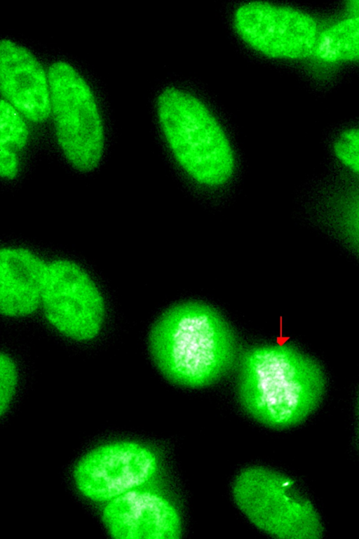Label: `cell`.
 Instances as JSON below:
<instances>
[{
  "label": "cell",
  "instance_id": "cell-10",
  "mask_svg": "<svg viewBox=\"0 0 359 539\" xmlns=\"http://www.w3.org/2000/svg\"><path fill=\"white\" fill-rule=\"evenodd\" d=\"M43 66L25 47L9 39L0 41V88L3 97L34 123L51 112L50 90Z\"/></svg>",
  "mask_w": 359,
  "mask_h": 539
},
{
  "label": "cell",
  "instance_id": "cell-12",
  "mask_svg": "<svg viewBox=\"0 0 359 539\" xmlns=\"http://www.w3.org/2000/svg\"><path fill=\"white\" fill-rule=\"evenodd\" d=\"M314 51L326 62L359 61V16L343 20L322 32Z\"/></svg>",
  "mask_w": 359,
  "mask_h": 539
},
{
  "label": "cell",
  "instance_id": "cell-11",
  "mask_svg": "<svg viewBox=\"0 0 359 539\" xmlns=\"http://www.w3.org/2000/svg\"><path fill=\"white\" fill-rule=\"evenodd\" d=\"M48 265L24 248L0 251V310L10 317L34 312L41 300Z\"/></svg>",
  "mask_w": 359,
  "mask_h": 539
},
{
  "label": "cell",
  "instance_id": "cell-9",
  "mask_svg": "<svg viewBox=\"0 0 359 539\" xmlns=\"http://www.w3.org/2000/svg\"><path fill=\"white\" fill-rule=\"evenodd\" d=\"M102 521L116 539H177L182 535L178 512L163 497L131 490L109 501Z\"/></svg>",
  "mask_w": 359,
  "mask_h": 539
},
{
  "label": "cell",
  "instance_id": "cell-17",
  "mask_svg": "<svg viewBox=\"0 0 359 539\" xmlns=\"http://www.w3.org/2000/svg\"><path fill=\"white\" fill-rule=\"evenodd\" d=\"M347 11L353 16H359V0H351L346 3Z\"/></svg>",
  "mask_w": 359,
  "mask_h": 539
},
{
  "label": "cell",
  "instance_id": "cell-8",
  "mask_svg": "<svg viewBox=\"0 0 359 539\" xmlns=\"http://www.w3.org/2000/svg\"><path fill=\"white\" fill-rule=\"evenodd\" d=\"M157 467L156 456L145 446L118 441L86 454L76 464L74 477L84 496L94 501H110L148 482Z\"/></svg>",
  "mask_w": 359,
  "mask_h": 539
},
{
  "label": "cell",
  "instance_id": "cell-2",
  "mask_svg": "<svg viewBox=\"0 0 359 539\" xmlns=\"http://www.w3.org/2000/svg\"><path fill=\"white\" fill-rule=\"evenodd\" d=\"M325 389L318 364L290 345H258L240 358L238 401L251 418L272 429L304 420L320 404Z\"/></svg>",
  "mask_w": 359,
  "mask_h": 539
},
{
  "label": "cell",
  "instance_id": "cell-13",
  "mask_svg": "<svg viewBox=\"0 0 359 539\" xmlns=\"http://www.w3.org/2000/svg\"><path fill=\"white\" fill-rule=\"evenodd\" d=\"M0 146L20 149L27 144L28 129L20 112L6 100H1Z\"/></svg>",
  "mask_w": 359,
  "mask_h": 539
},
{
  "label": "cell",
  "instance_id": "cell-1",
  "mask_svg": "<svg viewBox=\"0 0 359 539\" xmlns=\"http://www.w3.org/2000/svg\"><path fill=\"white\" fill-rule=\"evenodd\" d=\"M151 359L170 382L201 388L224 376L235 364L238 344L228 321L211 305L184 300L166 309L149 334Z\"/></svg>",
  "mask_w": 359,
  "mask_h": 539
},
{
  "label": "cell",
  "instance_id": "cell-15",
  "mask_svg": "<svg viewBox=\"0 0 359 539\" xmlns=\"http://www.w3.org/2000/svg\"><path fill=\"white\" fill-rule=\"evenodd\" d=\"M17 383V371L12 359L4 353L0 357V415L3 416L12 399Z\"/></svg>",
  "mask_w": 359,
  "mask_h": 539
},
{
  "label": "cell",
  "instance_id": "cell-4",
  "mask_svg": "<svg viewBox=\"0 0 359 539\" xmlns=\"http://www.w3.org/2000/svg\"><path fill=\"white\" fill-rule=\"evenodd\" d=\"M232 491L238 509L264 533L281 539L321 538L318 512L286 475L264 467H248L236 476Z\"/></svg>",
  "mask_w": 359,
  "mask_h": 539
},
{
  "label": "cell",
  "instance_id": "cell-14",
  "mask_svg": "<svg viewBox=\"0 0 359 539\" xmlns=\"http://www.w3.org/2000/svg\"><path fill=\"white\" fill-rule=\"evenodd\" d=\"M334 151L341 162L359 173V128L347 130L339 135Z\"/></svg>",
  "mask_w": 359,
  "mask_h": 539
},
{
  "label": "cell",
  "instance_id": "cell-6",
  "mask_svg": "<svg viewBox=\"0 0 359 539\" xmlns=\"http://www.w3.org/2000/svg\"><path fill=\"white\" fill-rule=\"evenodd\" d=\"M41 302L48 321L72 339H92L102 326L103 298L88 274L74 262L59 260L48 265Z\"/></svg>",
  "mask_w": 359,
  "mask_h": 539
},
{
  "label": "cell",
  "instance_id": "cell-7",
  "mask_svg": "<svg viewBox=\"0 0 359 539\" xmlns=\"http://www.w3.org/2000/svg\"><path fill=\"white\" fill-rule=\"evenodd\" d=\"M233 20L237 33L248 44L273 58H306L314 52L319 36L309 15L267 2L242 4Z\"/></svg>",
  "mask_w": 359,
  "mask_h": 539
},
{
  "label": "cell",
  "instance_id": "cell-3",
  "mask_svg": "<svg viewBox=\"0 0 359 539\" xmlns=\"http://www.w3.org/2000/svg\"><path fill=\"white\" fill-rule=\"evenodd\" d=\"M158 119L178 163L197 182L217 186L231 176L234 159L219 123L192 95L165 89L157 102Z\"/></svg>",
  "mask_w": 359,
  "mask_h": 539
},
{
  "label": "cell",
  "instance_id": "cell-16",
  "mask_svg": "<svg viewBox=\"0 0 359 539\" xmlns=\"http://www.w3.org/2000/svg\"><path fill=\"white\" fill-rule=\"evenodd\" d=\"M18 161L15 152L0 146V173L4 178H13L18 173Z\"/></svg>",
  "mask_w": 359,
  "mask_h": 539
},
{
  "label": "cell",
  "instance_id": "cell-5",
  "mask_svg": "<svg viewBox=\"0 0 359 539\" xmlns=\"http://www.w3.org/2000/svg\"><path fill=\"white\" fill-rule=\"evenodd\" d=\"M50 107L58 144L69 163L81 171L99 164L104 130L94 95L85 79L69 63L48 68Z\"/></svg>",
  "mask_w": 359,
  "mask_h": 539
}]
</instances>
